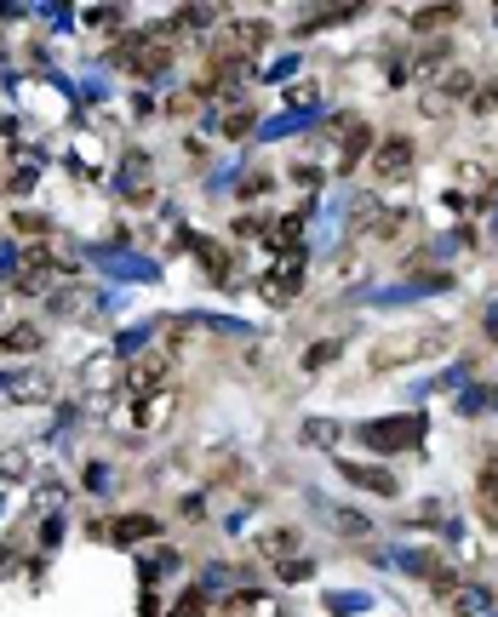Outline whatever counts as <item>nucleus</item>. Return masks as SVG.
<instances>
[{
	"instance_id": "f257e3e1",
	"label": "nucleus",
	"mask_w": 498,
	"mask_h": 617,
	"mask_svg": "<svg viewBox=\"0 0 498 617\" xmlns=\"http://www.w3.org/2000/svg\"><path fill=\"white\" fill-rule=\"evenodd\" d=\"M367 441L372 446H412L419 441V418H384V423L367 429Z\"/></svg>"
},
{
	"instance_id": "f03ea898",
	"label": "nucleus",
	"mask_w": 498,
	"mask_h": 617,
	"mask_svg": "<svg viewBox=\"0 0 498 617\" xmlns=\"http://www.w3.org/2000/svg\"><path fill=\"white\" fill-rule=\"evenodd\" d=\"M407 166H412V149L401 143V137H396V143H384V149H379V177H401Z\"/></svg>"
},
{
	"instance_id": "7ed1b4c3",
	"label": "nucleus",
	"mask_w": 498,
	"mask_h": 617,
	"mask_svg": "<svg viewBox=\"0 0 498 617\" xmlns=\"http://www.w3.org/2000/svg\"><path fill=\"white\" fill-rule=\"evenodd\" d=\"M6 349H35V332H29V326H12V332H6Z\"/></svg>"
},
{
	"instance_id": "20e7f679",
	"label": "nucleus",
	"mask_w": 498,
	"mask_h": 617,
	"mask_svg": "<svg viewBox=\"0 0 498 617\" xmlns=\"http://www.w3.org/2000/svg\"><path fill=\"white\" fill-rule=\"evenodd\" d=\"M487 480H498V451H493V458H487Z\"/></svg>"
},
{
	"instance_id": "39448f33",
	"label": "nucleus",
	"mask_w": 498,
	"mask_h": 617,
	"mask_svg": "<svg viewBox=\"0 0 498 617\" xmlns=\"http://www.w3.org/2000/svg\"><path fill=\"white\" fill-rule=\"evenodd\" d=\"M493 332H498V309H493Z\"/></svg>"
}]
</instances>
